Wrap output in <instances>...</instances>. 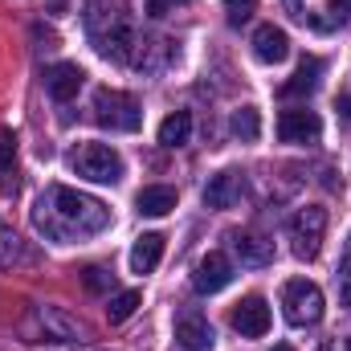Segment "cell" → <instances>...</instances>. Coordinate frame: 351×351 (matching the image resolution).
<instances>
[{
  "label": "cell",
  "mask_w": 351,
  "mask_h": 351,
  "mask_svg": "<svg viewBox=\"0 0 351 351\" xmlns=\"http://www.w3.org/2000/svg\"><path fill=\"white\" fill-rule=\"evenodd\" d=\"M176 4H188V0H147V16H156V21H160V16H168V12H172Z\"/></svg>",
  "instance_id": "obj_26"
},
{
  "label": "cell",
  "mask_w": 351,
  "mask_h": 351,
  "mask_svg": "<svg viewBox=\"0 0 351 351\" xmlns=\"http://www.w3.org/2000/svg\"><path fill=\"white\" fill-rule=\"evenodd\" d=\"M164 258V233H143V237H135V245H131V269L135 274H152L156 265Z\"/></svg>",
  "instance_id": "obj_18"
},
{
  "label": "cell",
  "mask_w": 351,
  "mask_h": 351,
  "mask_svg": "<svg viewBox=\"0 0 351 351\" xmlns=\"http://www.w3.org/2000/svg\"><path fill=\"white\" fill-rule=\"evenodd\" d=\"M343 306L351 311V282H343Z\"/></svg>",
  "instance_id": "obj_28"
},
{
  "label": "cell",
  "mask_w": 351,
  "mask_h": 351,
  "mask_svg": "<svg viewBox=\"0 0 351 351\" xmlns=\"http://www.w3.org/2000/svg\"><path fill=\"white\" fill-rule=\"evenodd\" d=\"M86 33L90 41H94V49L106 58V62H131L135 58V45H139V37H135V25H131V16L119 8V4H110V0H90L86 4Z\"/></svg>",
  "instance_id": "obj_2"
},
{
  "label": "cell",
  "mask_w": 351,
  "mask_h": 351,
  "mask_svg": "<svg viewBox=\"0 0 351 351\" xmlns=\"http://www.w3.org/2000/svg\"><path fill=\"white\" fill-rule=\"evenodd\" d=\"M82 286H86L90 294H106V290H114V274L102 269V265H86L82 269Z\"/></svg>",
  "instance_id": "obj_23"
},
{
  "label": "cell",
  "mask_w": 351,
  "mask_h": 351,
  "mask_svg": "<svg viewBox=\"0 0 351 351\" xmlns=\"http://www.w3.org/2000/svg\"><path fill=\"white\" fill-rule=\"evenodd\" d=\"M229 323H233V331H237V335H245V339H262L265 331H269V306H265V298H262V294L241 298V302L233 306Z\"/></svg>",
  "instance_id": "obj_10"
},
{
  "label": "cell",
  "mask_w": 351,
  "mask_h": 351,
  "mask_svg": "<svg viewBox=\"0 0 351 351\" xmlns=\"http://www.w3.org/2000/svg\"><path fill=\"white\" fill-rule=\"evenodd\" d=\"M282 315L290 327H315L323 319V290L306 278H290L282 286Z\"/></svg>",
  "instance_id": "obj_5"
},
{
  "label": "cell",
  "mask_w": 351,
  "mask_h": 351,
  "mask_svg": "<svg viewBox=\"0 0 351 351\" xmlns=\"http://www.w3.org/2000/svg\"><path fill=\"white\" fill-rule=\"evenodd\" d=\"M225 8H229V25H241V21H250L258 0H225Z\"/></svg>",
  "instance_id": "obj_25"
},
{
  "label": "cell",
  "mask_w": 351,
  "mask_h": 351,
  "mask_svg": "<svg viewBox=\"0 0 351 351\" xmlns=\"http://www.w3.org/2000/svg\"><path fill=\"white\" fill-rule=\"evenodd\" d=\"M282 8L311 33H335L351 25V0H282Z\"/></svg>",
  "instance_id": "obj_3"
},
{
  "label": "cell",
  "mask_w": 351,
  "mask_h": 351,
  "mask_svg": "<svg viewBox=\"0 0 351 351\" xmlns=\"http://www.w3.org/2000/svg\"><path fill=\"white\" fill-rule=\"evenodd\" d=\"M278 139L294 143V147H315L323 139V119L306 106H290L278 114Z\"/></svg>",
  "instance_id": "obj_8"
},
{
  "label": "cell",
  "mask_w": 351,
  "mask_h": 351,
  "mask_svg": "<svg viewBox=\"0 0 351 351\" xmlns=\"http://www.w3.org/2000/svg\"><path fill=\"white\" fill-rule=\"evenodd\" d=\"M339 274L351 282V233H348V245H343V258H339Z\"/></svg>",
  "instance_id": "obj_27"
},
{
  "label": "cell",
  "mask_w": 351,
  "mask_h": 351,
  "mask_svg": "<svg viewBox=\"0 0 351 351\" xmlns=\"http://www.w3.org/2000/svg\"><path fill=\"white\" fill-rule=\"evenodd\" d=\"M135 208H139L143 217H168L176 208V188H168V184H147V188L135 196Z\"/></svg>",
  "instance_id": "obj_19"
},
{
  "label": "cell",
  "mask_w": 351,
  "mask_h": 351,
  "mask_svg": "<svg viewBox=\"0 0 351 351\" xmlns=\"http://www.w3.org/2000/svg\"><path fill=\"white\" fill-rule=\"evenodd\" d=\"M70 172L90 184H119L123 180V156L106 143H82L70 156Z\"/></svg>",
  "instance_id": "obj_4"
},
{
  "label": "cell",
  "mask_w": 351,
  "mask_h": 351,
  "mask_svg": "<svg viewBox=\"0 0 351 351\" xmlns=\"http://www.w3.org/2000/svg\"><path fill=\"white\" fill-rule=\"evenodd\" d=\"M229 245L241 258V265H269L274 262V241L262 237V233H233Z\"/></svg>",
  "instance_id": "obj_16"
},
{
  "label": "cell",
  "mask_w": 351,
  "mask_h": 351,
  "mask_svg": "<svg viewBox=\"0 0 351 351\" xmlns=\"http://www.w3.org/2000/svg\"><path fill=\"white\" fill-rule=\"evenodd\" d=\"M229 131H233L241 143H254V139L262 135V114H258V106H241V110H233Z\"/></svg>",
  "instance_id": "obj_21"
},
{
  "label": "cell",
  "mask_w": 351,
  "mask_h": 351,
  "mask_svg": "<svg viewBox=\"0 0 351 351\" xmlns=\"http://www.w3.org/2000/svg\"><path fill=\"white\" fill-rule=\"evenodd\" d=\"M94 123L98 127H110V131H139L143 110L123 90H98L94 94Z\"/></svg>",
  "instance_id": "obj_6"
},
{
  "label": "cell",
  "mask_w": 351,
  "mask_h": 351,
  "mask_svg": "<svg viewBox=\"0 0 351 351\" xmlns=\"http://www.w3.org/2000/svg\"><path fill=\"white\" fill-rule=\"evenodd\" d=\"M82 82H86V74H82V66H74V62H58V66L45 70V90H49L53 102H70V98H78Z\"/></svg>",
  "instance_id": "obj_12"
},
{
  "label": "cell",
  "mask_w": 351,
  "mask_h": 351,
  "mask_svg": "<svg viewBox=\"0 0 351 351\" xmlns=\"http://www.w3.org/2000/svg\"><path fill=\"white\" fill-rule=\"evenodd\" d=\"M176 343L184 351H213V327L204 315H180L176 319Z\"/></svg>",
  "instance_id": "obj_15"
},
{
  "label": "cell",
  "mask_w": 351,
  "mask_h": 351,
  "mask_svg": "<svg viewBox=\"0 0 351 351\" xmlns=\"http://www.w3.org/2000/svg\"><path fill=\"white\" fill-rule=\"evenodd\" d=\"M319 78H323V62H319V58H302L298 70H294V78L282 82L278 94H282V98H306V94H315Z\"/></svg>",
  "instance_id": "obj_17"
},
{
  "label": "cell",
  "mask_w": 351,
  "mask_h": 351,
  "mask_svg": "<svg viewBox=\"0 0 351 351\" xmlns=\"http://www.w3.org/2000/svg\"><path fill=\"white\" fill-rule=\"evenodd\" d=\"M274 351H290V348H274Z\"/></svg>",
  "instance_id": "obj_30"
},
{
  "label": "cell",
  "mask_w": 351,
  "mask_h": 351,
  "mask_svg": "<svg viewBox=\"0 0 351 351\" xmlns=\"http://www.w3.org/2000/svg\"><path fill=\"white\" fill-rule=\"evenodd\" d=\"M12 160H16V135L8 127H0V172H8Z\"/></svg>",
  "instance_id": "obj_24"
},
{
  "label": "cell",
  "mask_w": 351,
  "mask_h": 351,
  "mask_svg": "<svg viewBox=\"0 0 351 351\" xmlns=\"http://www.w3.org/2000/svg\"><path fill=\"white\" fill-rule=\"evenodd\" d=\"M188 139H192V114L188 110H176L160 123V143L164 147H184Z\"/></svg>",
  "instance_id": "obj_20"
},
{
  "label": "cell",
  "mask_w": 351,
  "mask_h": 351,
  "mask_svg": "<svg viewBox=\"0 0 351 351\" xmlns=\"http://www.w3.org/2000/svg\"><path fill=\"white\" fill-rule=\"evenodd\" d=\"M139 302H143L139 290H119V294L110 298V306H106V319H110V323H127V319L139 311Z\"/></svg>",
  "instance_id": "obj_22"
},
{
  "label": "cell",
  "mask_w": 351,
  "mask_h": 351,
  "mask_svg": "<svg viewBox=\"0 0 351 351\" xmlns=\"http://www.w3.org/2000/svg\"><path fill=\"white\" fill-rule=\"evenodd\" d=\"M229 282H233V262H229L221 250H213V254H204V258L196 262V274H192L196 294H221Z\"/></svg>",
  "instance_id": "obj_9"
},
{
  "label": "cell",
  "mask_w": 351,
  "mask_h": 351,
  "mask_svg": "<svg viewBox=\"0 0 351 351\" xmlns=\"http://www.w3.org/2000/svg\"><path fill=\"white\" fill-rule=\"evenodd\" d=\"M33 229L53 245H70L78 237H94V233L110 229V208L98 196H86L78 188H66V184H53L33 204Z\"/></svg>",
  "instance_id": "obj_1"
},
{
  "label": "cell",
  "mask_w": 351,
  "mask_h": 351,
  "mask_svg": "<svg viewBox=\"0 0 351 351\" xmlns=\"http://www.w3.org/2000/svg\"><path fill=\"white\" fill-rule=\"evenodd\" d=\"M343 351H351V335H348V343H343Z\"/></svg>",
  "instance_id": "obj_29"
},
{
  "label": "cell",
  "mask_w": 351,
  "mask_h": 351,
  "mask_svg": "<svg viewBox=\"0 0 351 351\" xmlns=\"http://www.w3.org/2000/svg\"><path fill=\"white\" fill-rule=\"evenodd\" d=\"M254 58L265 62V66L286 62V58H290V37H286V29H278V25H258V29H254Z\"/></svg>",
  "instance_id": "obj_13"
},
{
  "label": "cell",
  "mask_w": 351,
  "mask_h": 351,
  "mask_svg": "<svg viewBox=\"0 0 351 351\" xmlns=\"http://www.w3.org/2000/svg\"><path fill=\"white\" fill-rule=\"evenodd\" d=\"M37 323H41V335L45 339H58V343H82L86 339V327L74 315H66L62 306H41L37 311Z\"/></svg>",
  "instance_id": "obj_11"
},
{
  "label": "cell",
  "mask_w": 351,
  "mask_h": 351,
  "mask_svg": "<svg viewBox=\"0 0 351 351\" xmlns=\"http://www.w3.org/2000/svg\"><path fill=\"white\" fill-rule=\"evenodd\" d=\"M241 192H245V184H241L237 172H217L204 184V204L208 208H233L241 200Z\"/></svg>",
  "instance_id": "obj_14"
},
{
  "label": "cell",
  "mask_w": 351,
  "mask_h": 351,
  "mask_svg": "<svg viewBox=\"0 0 351 351\" xmlns=\"http://www.w3.org/2000/svg\"><path fill=\"white\" fill-rule=\"evenodd\" d=\"M323 233H327V208L323 204H306L294 213L290 221V241H294V254L302 262H315L319 250H323Z\"/></svg>",
  "instance_id": "obj_7"
}]
</instances>
